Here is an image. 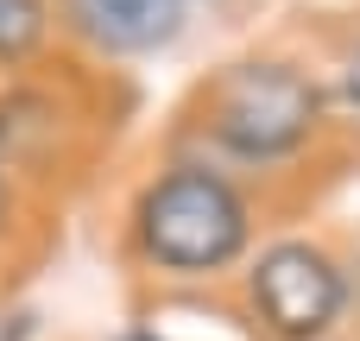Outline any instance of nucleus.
I'll use <instances>...</instances> for the list:
<instances>
[{
  "label": "nucleus",
  "mask_w": 360,
  "mask_h": 341,
  "mask_svg": "<svg viewBox=\"0 0 360 341\" xmlns=\"http://www.w3.org/2000/svg\"><path fill=\"white\" fill-rule=\"evenodd\" d=\"M44 38V0H0V63L32 57Z\"/></svg>",
  "instance_id": "nucleus-5"
},
{
  "label": "nucleus",
  "mask_w": 360,
  "mask_h": 341,
  "mask_svg": "<svg viewBox=\"0 0 360 341\" xmlns=\"http://www.w3.org/2000/svg\"><path fill=\"white\" fill-rule=\"evenodd\" d=\"M0 209H6V177H0Z\"/></svg>",
  "instance_id": "nucleus-7"
},
{
  "label": "nucleus",
  "mask_w": 360,
  "mask_h": 341,
  "mask_svg": "<svg viewBox=\"0 0 360 341\" xmlns=\"http://www.w3.org/2000/svg\"><path fill=\"white\" fill-rule=\"evenodd\" d=\"M139 240L171 272H215L247 247V209L221 177L171 171L139 202Z\"/></svg>",
  "instance_id": "nucleus-1"
},
{
  "label": "nucleus",
  "mask_w": 360,
  "mask_h": 341,
  "mask_svg": "<svg viewBox=\"0 0 360 341\" xmlns=\"http://www.w3.org/2000/svg\"><path fill=\"white\" fill-rule=\"evenodd\" d=\"M70 19L101 51H158L184 25V0H70Z\"/></svg>",
  "instance_id": "nucleus-4"
},
{
  "label": "nucleus",
  "mask_w": 360,
  "mask_h": 341,
  "mask_svg": "<svg viewBox=\"0 0 360 341\" xmlns=\"http://www.w3.org/2000/svg\"><path fill=\"white\" fill-rule=\"evenodd\" d=\"M342 89H348V101H360V51L348 57V70H342Z\"/></svg>",
  "instance_id": "nucleus-6"
},
{
  "label": "nucleus",
  "mask_w": 360,
  "mask_h": 341,
  "mask_svg": "<svg viewBox=\"0 0 360 341\" xmlns=\"http://www.w3.org/2000/svg\"><path fill=\"white\" fill-rule=\"evenodd\" d=\"M253 304H259V316L285 341H310V335H323L335 323V310H342V272L316 247L278 240L272 253H259Z\"/></svg>",
  "instance_id": "nucleus-3"
},
{
  "label": "nucleus",
  "mask_w": 360,
  "mask_h": 341,
  "mask_svg": "<svg viewBox=\"0 0 360 341\" xmlns=\"http://www.w3.org/2000/svg\"><path fill=\"white\" fill-rule=\"evenodd\" d=\"M316 114H323L316 82H304L285 63L228 70L221 89H215V139L240 158H278V152L304 146Z\"/></svg>",
  "instance_id": "nucleus-2"
}]
</instances>
